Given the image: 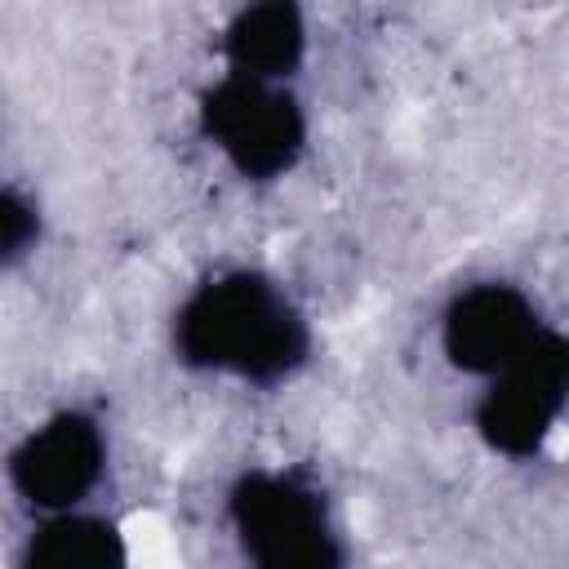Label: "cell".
I'll list each match as a JSON object with an SVG mask.
<instances>
[{"label": "cell", "instance_id": "obj_6", "mask_svg": "<svg viewBox=\"0 0 569 569\" xmlns=\"http://www.w3.org/2000/svg\"><path fill=\"white\" fill-rule=\"evenodd\" d=\"M542 329L547 320L520 284L476 280L458 289L440 311V351L458 373L489 382L511 360H520Z\"/></svg>", "mask_w": 569, "mask_h": 569}, {"label": "cell", "instance_id": "obj_9", "mask_svg": "<svg viewBox=\"0 0 569 569\" xmlns=\"http://www.w3.org/2000/svg\"><path fill=\"white\" fill-rule=\"evenodd\" d=\"M44 240V213H40V200L31 191H22L18 182L4 187L0 196V262L4 271L22 267Z\"/></svg>", "mask_w": 569, "mask_h": 569}, {"label": "cell", "instance_id": "obj_2", "mask_svg": "<svg viewBox=\"0 0 569 569\" xmlns=\"http://www.w3.org/2000/svg\"><path fill=\"white\" fill-rule=\"evenodd\" d=\"M227 525L249 569H347L333 507L302 471H240L227 489Z\"/></svg>", "mask_w": 569, "mask_h": 569}, {"label": "cell", "instance_id": "obj_3", "mask_svg": "<svg viewBox=\"0 0 569 569\" xmlns=\"http://www.w3.org/2000/svg\"><path fill=\"white\" fill-rule=\"evenodd\" d=\"M200 138L222 156V164L253 187L289 178L311 138V120L293 84H267L222 71L196 102Z\"/></svg>", "mask_w": 569, "mask_h": 569}, {"label": "cell", "instance_id": "obj_8", "mask_svg": "<svg viewBox=\"0 0 569 569\" xmlns=\"http://www.w3.org/2000/svg\"><path fill=\"white\" fill-rule=\"evenodd\" d=\"M18 569H129V538L98 511L40 516L18 551Z\"/></svg>", "mask_w": 569, "mask_h": 569}, {"label": "cell", "instance_id": "obj_7", "mask_svg": "<svg viewBox=\"0 0 569 569\" xmlns=\"http://www.w3.org/2000/svg\"><path fill=\"white\" fill-rule=\"evenodd\" d=\"M218 49H222V67L231 76L293 84V76L307 62V49H311V27L298 4L262 0V4H244L227 18Z\"/></svg>", "mask_w": 569, "mask_h": 569}, {"label": "cell", "instance_id": "obj_1", "mask_svg": "<svg viewBox=\"0 0 569 569\" xmlns=\"http://www.w3.org/2000/svg\"><path fill=\"white\" fill-rule=\"evenodd\" d=\"M169 338L187 369L244 387L289 382L298 369H307L316 347L307 311L276 276L258 267H227L191 284L173 311Z\"/></svg>", "mask_w": 569, "mask_h": 569}, {"label": "cell", "instance_id": "obj_4", "mask_svg": "<svg viewBox=\"0 0 569 569\" xmlns=\"http://www.w3.org/2000/svg\"><path fill=\"white\" fill-rule=\"evenodd\" d=\"M569 413V333L542 329L533 347L493 373L476 400V436L507 462H529L547 449Z\"/></svg>", "mask_w": 569, "mask_h": 569}, {"label": "cell", "instance_id": "obj_5", "mask_svg": "<svg viewBox=\"0 0 569 569\" xmlns=\"http://www.w3.org/2000/svg\"><path fill=\"white\" fill-rule=\"evenodd\" d=\"M9 489L36 516L84 511L107 476V431L89 409H58L9 449Z\"/></svg>", "mask_w": 569, "mask_h": 569}]
</instances>
